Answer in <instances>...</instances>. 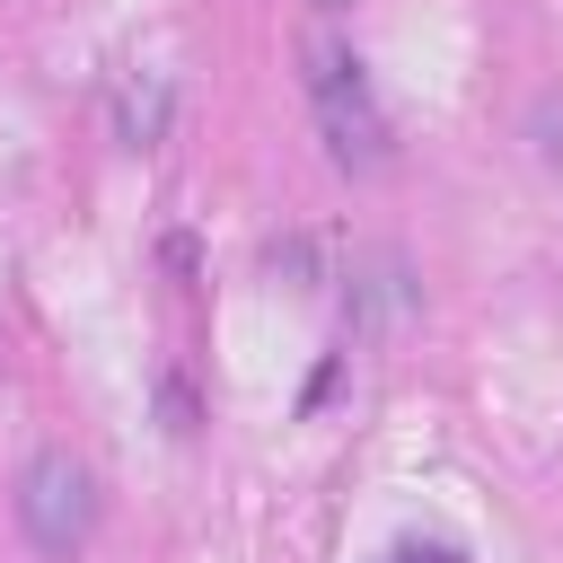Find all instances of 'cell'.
<instances>
[{
	"mask_svg": "<svg viewBox=\"0 0 563 563\" xmlns=\"http://www.w3.org/2000/svg\"><path fill=\"white\" fill-rule=\"evenodd\" d=\"M97 466L79 457V449H35L26 457V475H18V528H26V545L35 554H53V563H70L88 537H97Z\"/></svg>",
	"mask_w": 563,
	"mask_h": 563,
	"instance_id": "2",
	"label": "cell"
},
{
	"mask_svg": "<svg viewBox=\"0 0 563 563\" xmlns=\"http://www.w3.org/2000/svg\"><path fill=\"white\" fill-rule=\"evenodd\" d=\"M299 62H308V106H317L325 158H334L343 176H387V167H396V132H387V114H378V97H369L352 44H334L325 26H308Z\"/></svg>",
	"mask_w": 563,
	"mask_h": 563,
	"instance_id": "1",
	"label": "cell"
},
{
	"mask_svg": "<svg viewBox=\"0 0 563 563\" xmlns=\"http://www.w3.org/2000/svg\"><path fill=\"white\" fill-rule=\"evenodd\" d=\"M167 114H176V88H167L158 70H132V79L114 88V141H123V150H158V141H167Z\"/></svg>",
	"mask_w": 563,
	"mask_h": 563,
	"instance_id": "3",
	"label": "cell"
},
{
	"mask_svg": "<svg viewBox=\"0 0 563 563\" xmlns=\"http://www.w3.org/2000/svg\"><path fill=\"white\" fill-rule=\"evenodd\" d=\"M528 141H537L545 167H563V88H545V97L528 106Z\"/></svg>",
	"mask_w": 563,
	"mask_h": 563,
	"instance_id": "4",
	"label": "cell"
},
{
	"mask_svg": "<svg viewBox=\"0 0 563 563\" xmlns=\"http://www.w3.org/2000/svg\"><path fill=\"white\" fill-rule=\"evenodd\" d=\"M387 563H457V554H449V545H396Z\"/></svg>",
	"mask_w": 563,
	"mask_h": 563,
	"instance_id": "5",
	"label": "cell"
},
{
	"mask_svg": "<svg viewBox=\"0 0 563 563\" xmlns=\"http://www.w3.org/2000/svg\"><path fill=\"white\" fill-rule=\"evenodd\" d=\"M317 9H334V0H317Z\"/></svg>",
	"mask_w": 563,
	"mask_h": 563,
	"instance_id": "6",
	"label": "cell"
}]
</instances>
